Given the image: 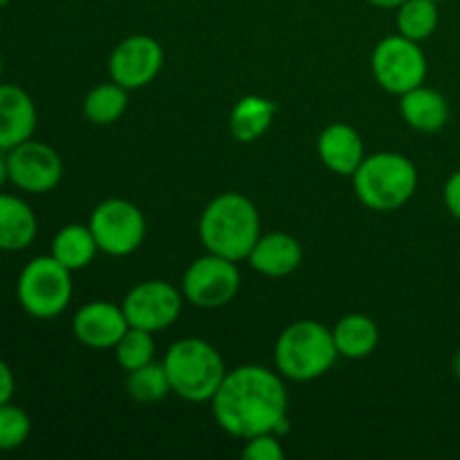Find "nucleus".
Here are the masks:
<instances>
[{"label":"nucleus","instance_id":"f257e3e1","mask_svg":"<svg viewBox=\"0 0 460 460\" xmlns=\"http://www.w3.org/2000/svg\"><path fill=\"white\" fill-rule=\"evenodd\" d=\"M283 380L281 373L261 364L227 371L211 398V411L220 429L241 440L259 434H286L288 391Z\"/></svg>","mask_w":460,"mask_h":460},{"label":"nucleus","instance_id":"f03ea898","mask_svg":"<svg viewBox=\"0 0 460 460\" xmlns=\"http://www.w3.org/2000/svg\"><path fill=\"white\" fill-rule=\"evenodd\" d=\"M198 234L211 254L229 261H247L261 238V216L254 202L236 191L216 196L205 207Z\"/></svg>","mask_w":460,"mask_h":460},{"label":"nucleus","instance_id":"7ed1b4c3","mask_svg":"<svg viewBox=\"0 0 460 460\" xmlns=\"http://www.w3.org/2000/svg\"><path fill=\"white\" fill-rule=\"evenodd\" d=\"M337 353L332 331L314 319H299L279 335L274 367L286 380L313 382L332 368Z\"/></svg>","mask_w":460,"mask_h":460},{"label":"nucleus","instance_id":"20e7f679","mask_svg":"<svg viewBox=\"0 0 460 460\" xmlns=\"http://www.w3.org/2000/svg\"><path fill=\"white\" fill-rule=\"evenodd\" d=\"M355 196L373 211H395L407 205L418 189V169L402 153L380 151L364 157L353 173Z\"/></svg>","mask_w":460,"mask_h":460},{"label":"nucleus","instance_id":"39448f33","mask_svg":"<svg viewBox=\"0 0 460 460\" xmlns=\"http://www.w3.org/2000/svg\"><path fill=\"white\" fill-rule=\"evenodd\" d=\"M162 364L169 376L171 391L187 402H211L227 376L223 355L209 341L198 337L171 344Z\"/></svg>","mask_w":460,"mask_h":460},{"label":"nucleus","instance_id":"423d86ee","mask_svg":"<svg viewBox=\"0 0 460 460\" xmlns=\"http://www.w3.org/2000/svg\"><path fill=\"white\" fill-rule=\"evenodd\" d=\"M72 292V272L63 268L52 254L36 256L18 274L16 299L21 308L34 319L48 322L66 313Z\"/></svg>","mask_w":460,"mask_h":460},{"label":"nucleus","instance_id":"0eeeda50","mask_svg":"<svg viewBox=\"0 0 460 460\" xmlns=\"http://www.w3.org/2000/svg\"><path fill=\"white\" fill-rule=\"evenodd\" d=\"M88 227L99 252L108 256H130L146 238V218L142 209L124 198H108L94 207Z\"/></svg>","mask_w":460,"mask_h":460},{"label":"nucleus","instance_id":"6e6552de","mask_svg":"<svg viewBox=\"0 0 460 460\" xmlns=\"http://www.w3.org/2000/svg\"><path fill=\"white\" fill-rule=\"evenodd\" d=\"M373 76L391 94H404L427 79V57L418 40L402 34L386 36L373 49Z\"/></svg>","mask_w":460,"mask_h":460},{"label":"nucleus","instance_id":"1a4fd4ad","mask_svg":"<svg viewBox=\"0 0 460 460\" xmlns=\"http://www.w3.org/2000/svg\"><path fill=\"white\" fill-rule=\"evenodd\" d=\"M241 290V272L236 261L211 254L198 256L182 277V296L198 308H223L232 304Z\"/></svg>","mask_w":460,"mask_h":460},{"label":"nucleus","instance_id":"9d476101","mask_svg":"<svg viewBox=\"0 0 460 460\" xmlns=\"http://www.w3.org/2000/svg\"><path fill=\"white\" fill-rule=\"evenodd\" d=\"M182 290H178L173 283L148 279L130 288L128 295L121 301V308L128 319V326L160 332L178 322L182 313Z\"/></svg>","mask_w":460,"mask_h":460},{"label":"nucleus","instance_id":"9b49d317","mask_svg":"<svg viewBox=\"0 0 460 460\" xmlns=\"http://www.w3.org/2000/svg\"><path fill=\"white\" fill-rule=\"evenodd\" d=\"M9 182L25 193H49L63 178V160L49 144L27 139L7 151Z\"/></svg>","mask_w":460,"mask_h":460},{"label":"nucleus","instance_id":"f8f14e48","mask_svg":"<svg viewBox=\"0 0 460 460\" xmlns=\"http://www.w3.org/2000/svg\"><path fill=\"white\" fill-rule=\"evenodd\" d=\"M164 66V49L153 36L135 34L121 40L108 58V72L126 90H139L153 84Z\"/></svg>","mask_w":460,"mask_h":460},{"label":"nucleus","instance_id":"ddd939ff","mask_svg":"<svg viewBox=\"0 0 460 460\" xmlns=\"http://www.w3.org/2000/svg\"><path fill=\"white\" fill-rule=\"evenodd\" d=\"M128 328L124 308L111 301H90L81 305L72 319V332L76 340L94 350L115 349Z\"/></svg>","mask_w":460,"mask_h":460},{"label":"nucleus","instance_id":"4468645a","mask_svg":"<svg viewBox=\"0 0 460 460\" xmlns=\"http://www.w3.org/2000/svg\"><path fill=\"white\" fill-rule=\"evenodd\" d=\"M39 112L34 99L16 84L0 81V151H12L34 137Z\"/></svg>","mask_w":460,"mask_h":460},{"label":"nucleus","instance_id":"2eb2a0df","mask_svg":"<svg viewBox=\"0 0 460 460\" xmlns=\"http://www.w3.org/2000/svg\"><path fill=\"white\" fill-rule=\"evenodd\" d=\"M317 153L328 171L337 175H350V178L367 157L362 135L349 124L326 126L317 139Z\"/></svg>","mask_w":460,"mask_h":460},{"label":"nucleus","instance_id":"dca6fc26","mask_svg":"<svg viewBox=\"0 0 460 460\" xmlns=\"http://www.w3.org/2000/svg\"><path fill=\"white\" fill-rule=\"evenodd\" d=\"M247 261L263 277L281 279L299 268L304 261V250H301V243L290 234L272 232L256 241Z\"/></svg>","mask_w":460,"mask_h":460},{"label":"nucleus","instance_id":"f3484780","mask_svg":"<svg viewBox=\"0 0 460 460\" xmlns=\"http://www.w3.org/2000/svg\"><path fill=\"white\" fill-rule=\"evenodd\" d=\"M39 220L22 198L0 191V252H22L34 243Z\"/></svg>","mask_w":460,"mask_h":460},{"label":"nucleus","instance_id":"a211bd4d","mask_svg":"<svg viewBox=\"0 0 460 460\" xmlns=\"http://www.w3.org/2000/svg\"><path fill=\"white\" fill-rule=\"evenodd\" d=\"M400 115L418 133H436L449 119V103L438 90L425 84L400 94Z\"/></svg>","mask_w":460,"mask_h":460},{"label":"nucleus","instance_id":"6ab92c4d","mask_svg":"<svg viewBox=\"0 0 460 460\" xmlns=\"http://www.w3.org/2000/svg\"><path fill=\"white\" fill-rule=\"evenodd\" d=\"M337 353L346 359H364L376 353L380 344V328L368 314H344L332 328Z\"/></svg>","mask_w":460,"mask_h":460},{"label":"nucleus","instance_id":"aec40b11","mask_svg":"<svg viewBox=\"0 0 460 460\" xmlns=\"http://www.w3.org/2000/svg\"><path fill=\"white\" fill-rule=\"evenodd\" d=\"M277 111L279 108L272 99L261 97V94H247V97L238 99L236 106L232 108L229 130H232L238 142H256L270 130L274 117H277Z\"/></svg>","mask_w":460,"mask_h":460},{"label":"nucleus","instance_id":"412c9836","mask_svg":"<svg viewBox=\"0 0 460 460\" xmlns=\"http://www.w3.org/2000/svg\"><path fill=\"white\" fill-rule=\"evenodd\" d=\"M97 252L99 247L93 236V229H90L88 225L72 223L58 229L57 236H54L52 241L49 254H52L63 268L70 270V272H79V270L88 268V265L93 263Z\"/></svg>","mask_w":460,"mask_h":460},{"label":"nucleus","instance_id":"4be33fe9","mask_svg":"<svg viewBox=\"0 0 460 460\" xmlns=\"http://www.w3.org/2000/svg\"><path fill=\"white\" fill-rule=\"evenodd\" d=\"M128 106V90L121 88L115 81L99 84L85 94L84 99V115L90 124L108 126L115 124Z\"/></svg>","mask_w":460,"mask_h":460},{"label":"nucleus","instance_id":"5701e85b","mask_svg":"<svg viewBox=\"0 0 460 460\" xmlns=\"http://www.w3.org/2000/svg\"><path fill=\"white\" fill-rule=\"evenodd\" d=\"M395 22H398V34L407 36L411 40H425L438 30V3L436 0H404L395 9Z\"/></svg>","mask_w":460,"mask_h":460},{"label":"nucleus","instance_id":"b1692460","mask_svg":"<svg viewBox=\"0 0 460 460\" xmlns=\"http://www.w3.org/2000/svg\"><path fill=\"white\" fill-rule=\"evenodd\" d=\"M126 391H128L130 398L139 404H155L162 402L171 391L169 376H166L164 364H146V367H139L135 371L128 373L126 377Z\"/></svg>","mask_w":460,"mask_h":460},{"label":"nucleus","instance_id":"393cba45","mask_svg":"<svg viewBox=\"0 0 460 460\" xmlns=\"http://www.w3.org/2000/svg\"><path fill=\"white\" fill-rule=\"evenodd\" d=\"M153 335L155 332H148L133 326L124 332V337L112 349L121 371L130 373L135 368L146 367V364L153 362V358H155V340H153Z\"/></svg>","mask_w":460,"mask_h":460},{"label":"nucleus","instance_id":"a878e982","mask_svg":"<svg viewBox=\"0 0 460 460\" xmlns=\"http://www.w3.org/2000/svg\"><path fill=\"white\" fill-rule=\"evenodd\" d=\"M31 434V420L25 409L13 402L0 404V452L22 447Z\"/></svg>","mask_w":460,"mask_h":460},{"label":"nucleus","instance_id":"bb28decb","mask_svg":"<svg viewBox=\"0 0 460 460\" xmlns=\"http://www.w3.org/2000/svg\"><path fill=\"white\" fill-rule=\"evenodd\" d=\"M286 456L279 434H259L245 440L243 458L245 460H281Z\"/></svg>","mask_w":460,"mask_h":460},{"label":"nucleus","instance_id":"cd10ccee","mask_svg":"<svg viewBox=\"0 0 460 460\" xmlns=\"http://www.w3.org/2000/svg\"><path fill=\"white\" fill-rule=\"evenodd\" d=\"M443 196H445V205H447L449 214H452L456 220H460V171L449 175Z\"/></svg>","mask_w":460,"mask_h":460},{"label":"nucleus","instance_id":"c85d7f7f","mask_svg":"<svg viewBox=\"0 0 460 460\" xmlns=\"http://www.w3.org/2000/svg\"><path fill=\"white\" fill-rule=\"evenodd\" d=\"M13 394H16V377L9 364L0 359V404L12 402Z\"/></svg>","mask_w":460,"mask_h":460},{"label":"nucleus","instance_id":"c756f323","mask_svg":"<svg viewBox=\"0 0 460 460\" xmlns=\"http://www.w3.org/2000/svg\"><path fill=\"white\" fill-rule=\"evenodd\" d=\"M9 182V166H7V153L0 151V189Z\"/></svg>","mask_w":460,"mask_h":460},{"label":"nucleus","instance_id":"7c9ffc66","mask_svg":"<svg viewBox=\"0 0 460 460\" xmlns=\"http://www.w3.org/2000/svg\"><path fill=\"white\" fill-rule=\"evenodd\" d=\"M367 3L380 9H398L404 0H367Z\"/></svg>","mask_w":460,"mask_h":460},{"label":"nucleus","instance_id":"2f4dec72","mask_svg":"<svg viewBox=\"0 0 460 460\" xmlns=\"http://www.w3.org/2000/svg\"><path fill=\"white\" fill-rule=\"evenodd\" d=\"M454 376H456V380L460 382V349L456 350V355H454Z\"/></svg>","mask_w":460,"mask_h":460},{"label":"nucleus","instance_id":"473e14b6","mask_svg":"<svg viewBox=\"0 0 460 460\" xmlns=\"http://www.w3.org/2000/svg\"><path fill=\"white\" fill-rule=\"evenodd\" d=\"M3 70H4V63H3V52H0V81H3Z\"/></svg>","mask_w":460,"mask_h":460},{"label":"nucleus","instance_id":"72a5a7b5","mask_svg":"<svg viewBox=\"0 0 460 460\" xmlns=\"http://www.w3.org/2000/svg\"><path fill=\"white\" fill-rule=\"evenodd\" d=\"M9 4V0H0V7H7Z\"/></svg>","mask_w":460,"mask_h":460},{"label":"nucleus","instance_id":"f704fd0d","mask_svg":"<svg viewBox=\"0 0 460 460\" xmlns=\"http://www.w3.org/2000/svg\"><path fill=\"white\" fill-rule=\"evenodd\" d=\"M436 3H445V0H436Z\"/></svg>","mask_w":460,"mask_h":460}]
</instances>
